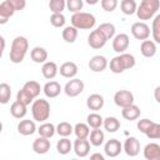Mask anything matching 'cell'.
<instances>
[{"label": "cell", "mask_w": 160, "mask_h": 160, "mask_svg": "<svg viewBox=\"0 0 160 160\" xmlns=\"http://www.w3.org/2000/svg\"><path fill=\"white\" fill-rule=\"evenodd\" d=\"M108 59L104 55H95L89 60V69L92 72H101L108 68Z\"/></svg>", "instance_id": "11"}, {"label": "cell", "mask_w": 160, "mask_h": 160, "mask_svg": "<svg viewBox=\"0 0 160 160\" xmlns=\"http://www.w3.org/2000/svg\"><path fill=\"white\" fill-rule=\"evenodd\" d=\"M30 58L36 64H45L48 61V51L41 46H35L30 51Z\"/></svg>", "instance_id": "22"}, {"label": "cell", "mask_w": 160, "mask_h": 160, "mask_svg": "<svg viewBox=\"0 0 160 160\" xmlns=\"http://www.w3.org/2000/svg\"><path fill=\"white\" fill-rule=\"evenodd\" d=\"M11 98V88L9 84L6 82H1L0 84V102L2 105L8 104L9 100Z\"/></svg>", "instance_id": "39"}, {"label": "cell", "mask_w": 160, "mask_h": 160, "mask_svg": "<svg viewBox=\"0 0 160 160\" xmlns=\"http://www.w3.org/2000/svg\"><path fill=\"white\" fill-rule=\"evenodd\" d=\"M86 124L91 129H100L104 125V119L98 112H90L88 115V118H86Z\"/></svg>", "instance_id": "31"}, {"label": "cell", "mask_w": 160, "mask_h": 160, "mask_svg": "<svg viewBox=\"0 0 160 160\" xmlns=\"http://www.w3.org/2000/svg\"><path fill=\"white\" fill-rule=\"evenodd\" d=\"M42 91H44V94H45L46 98L54 99V98H56V96L60 95V92L62 91V88H61V85H60L58 81L50 80V81H48V82L44 85Z\"/></svg>", "instance_id": "16"}, {"label": "cell", "mask_w": 160, "mask_h": 160, "mask_svg": "<svg viewBox=\"0 0 160 160\" xmlns=\"http://www.w3.org/2000/svg\"><path fill=\"white\" fill-rule=\"evenodd\" d=\"M102 126H104V129L108 132H116L120 129L121 124H120V120L118 118H115V116H108V118L104 119V125Z\"/></svg>", "instance_id": "29"}, {"label": "cell", "mask_w": 160, "mask_h": 160, "mask_svg": "<svg viewBox=\"0 0 160 160\" xmlns=\"http://www.w3.org/2000/svg\"><path fill=\"white\" fill-rule=\"evenodd\" d=\"M104 102H105V100H104L102 95H100V94H91L86 99V106L90 110H92L94 112L98 110H101L104 106Z\"/></svg>", "instance_id": "20"}, {"label": "cell", "mask_w": 160, "mask_h": 160, "mask_svg": "<svg viewBox=\"0 0 160 160\" xmlns=\"http://www.w3.org/2000/svg\"><path fill=\"white\" fill-rule=\"evenodd\" d=\"M66 8V2L64 0H50L49 9L52 14H62V10Z\"/></svg>", "instance_id": "40"}, {"label": "cell", "mask_w": 160, "mask_h": 160, "mask_svg": "<svg viewBox=\"0 0 160 160\" xmlns=\"http://www.w3.org/2000/svg\"><path fill=\"white\" fill-rule=\"evenodd\" d=\"M154 98H155V100L160 104V85L155 88V90H154Z\"/></svg>", "instance_id": "49"}, {"label": "cell", "mask_w": 160, "mask_h": 160, "mask_svg": "<svg viewBox=\"0 0 160 160\" xmlns=\"http://www.w3.org/2000/svg\"><path fill=\"white\" fill-rule=\"evenodd\" d=\"M59 72V68L56 65V62L54 61H46L45 64H42L41 66V74L46 80H52Z\"/></svg>", "instance_id": "21"}, {"label": "cell", "mask_w": 160, "mask_h": 160, "mask_svg": "<svg viewBox=\"0 0 160 160\" xmlns=\"http://www.w3.org/2000/svg\"><path fill=\"white\" fill-rule=\"evenodd\" d=\"M90 126L85 122H78L74 126V134L76 139H88L90 136Z\"/></svg>", "instance_id": "30"}, {"label": "cell", "mask_w": 160, "mask_h": 160, "mask_svg": "<svg viewBox=\"0 0 160 160\" xmlns=\"http://www.w3.org/2000/svg\"><path fill=\"white\" fill-rule=\"evenodd\" d=\"M70 21H71V25L74 28H76L78 30H89L95 26L96 18L90 12L80 11V12L72 14Z\"/></svg>", "instance_id": "4"}, {"label": "cell", "mask_w": 160, "mask_h": 160, "mask_svg": "<svg viewBox=\"0 0 160 160\" xmlns=\"http://www.w3.org/2000/svg\"><path fill=\"white\" fill-rule=\"evenodd\" d=\"M90 141L88 139H76L72 144V150L79 158H85L90 152Z\"/></svg>", "instance_id": "12"}, {"label": "cell", "mask_w": 160, "mask_h": 160, "mask_svg": "<svg viewBox=\"0 0 160 160\" xmlns=\"http://www.w3.org/2000/svg\"><path fill=\"white\" fill-rule=\"evenodd\" d=\"M29 50V41L25 36H16L10 46V61L12 64H20L25 59V55Z\"/></svg>", "instance_id": "1"}, {"label": "cell", "mask_w": 160, "mask_h": 160, "mask_svg": "<svg viewBox=\"0 0 160 160\" xmlns=\"http://www.w3.org/2000/svg\"><path fill=\"white\" fill-rule=\"evenodd\" d=\"M151 35L155 44H160V14H156V16L152 19L151 24Z\"/></svg>", "instance_id": "38"}, {"label": "cell", "mask_w": 160, "mask_h": 160, "mask_svg": "<svg viewBox=\"0 0 160 160\" xmlns=\"http://www.w3.org/2000/svg\"><path fill=\"white\" fill-rule=\"evenodd\" d=\"M38 132H39V136L41 138H46V139H50L55 135L56 132V126L51 122H42L39 128H38Z\"/></svg>", "instance_id": "27"}, {"label": "cell", "mask_w": 160, "mask_h": 160, "mask_svg": "<svg viewBox=\"0 0 160 160\" xmlns=\"http://www.w3.org/2000/svg\"><path fill=\"white\" fill-rule=\"evenodd\" d=\"M78 71H79V68L72 61H66V62L61 64L60 65V69H59L60 75L62 78H66V79H75Z\"/></svg>", "instance_id": "15"}, {"label": "cell", "mask_w": 160, "mask_h": 160, "mask_svg": "<svg viewBox=\"0 0 160 160\" xmlns=\"http://www.w3.org/2000/svg\"><path fill=\"white\" fill-rule=\"evenodd\" d=\"M160 8L159 0H142L136 10V15L140 20H150L156 16V12Z\"/></svg>", "instance_id": "3"}, {"label": "cell", "mask_w": 160, "mask_h": 160, "mask_svg": "<svg viewBox=\"0 0 160 160\" xmlns=\"http://www.w3.org/2000/svg\"><path fill=\"white\" fill-rule=\"evenodd\" d=\"M70 160H79V159H70Z\"/></svg>", "instance_id": "53"}, {"label": "cell", "mask_w": 160, "mask_h": 160, "mask_svg": "<svg viewBox=\"0 0 160 160\" xmlns=\"http://www.w3.org/2000/svg\"><path fill=\"white\" fill-rule=\"evenodd\" d=\"M56 150L60 155H68L72 150V144L68 138H61L56 142Z\"/></svg>", "instance_id": "34"}, {"label": "cell", "mask_w": 160, "mask_h": 160, "mask_svg": "<svg viewBox=\"0 0 160 160\" xmlns=\"http://www.w3.org/2000/svg\"><path fill=\"white\" fill-rule=\"evenodd\" d=\"M106 42H108V39H106V38L104 36V34H102L100 30H98V29L92 30V31L90 32L89 38H88V44H89V46L92 48V49H95V50L104 48Z\"/></svg>", "instance_id": "9"}, {"label": "cell", "mask_w": 160, "mask_h": 160, "mask_svg": "<svg viewBox=\"0 0 160 160\" xmlns=\"http://www.w3.org/2000/svg\"><path fill=\"white\" fill-rule=\"evenodd\" d=\"M109 66H110L111 72H114V74H121V72H124L126 70V66H125V62H124L121 55H118V56L112 58L110 60Z\"/></svg>", "instance_id": "28"}, {"label": "cell", "mask_w": 160, "mask_h": 160, "mask_svg": "<svg viewBox=\"0 0 160 160\" xmlns=\"http://www.w3.org/2000/svg\"><path fill=\"white\" fill-rule=\"evenodd\" d=\"M66 22V19L64 14H51L50 16V24L54 28H62Z\"/></svg>", "instance_id": "42"}, {"label": "cell", "mask_w": 160, "mask_h": 160, "mask_svg": "<svg viewBox=\"0 0 160 160\" xmlns=\"http://www.w3.org/2000/svg\"><path fill=\"white\" fill-rule=\"evenodd\" d=\"M82 6H84L82 0H68V1H66V8H68V10L71 11L72 14L80 12V10L82 9Z\"/></svg>", "instance_id": "41"}, {"label": "cell", "mask_w": 160, "mask_h": 160, "mask_svg": "<svg viewBox=\"0 0 160 160\" xmlns=\"http://www.w3.org/2000/svg\"><path fill=\"white\" fill-rule=\"evenodd\" d=\"M140 114H141V110L138 105H131V106H128V108H124L121 110V116L125 119V120H129V121H134L136 119L140 118Z\"/></svg>", "instance_id": "24"}, {"label": "cell", "mask_w": 160, "mask_h": 160, "mask_svg": "<svg viewBox=\"0 0 160 160\" xmlns=\"http://www.w3.org/2000/svg\"><path fill=\"white\" fill-rule=\"evenodd\" d=\"M10 1H11L12 6H14V9H15L16 11L24 10L25 6H26V1H25V0H10Z\"/></svg>", "instance_id": "47"}, {"label": "cell", "mask_w": 160, "mask_h": 160, "mask_svg": "<svg viewBox=\"0 0 160 160\" xmlns=\"http://www.w3.org/2000/svg\"><path fill=\"white\" fill-rule=\"evenodd\" d=\"M156 44L154 40H144L140 45V52L144 58H152L156 54Z\"/></svg>", "instance_id": "23"}, {"label": "cell", "mask_w": 160, "mask_h": 160, "mask_svg": "<svg viewBox=\"0 0 160 160\" xmlns=\"http://www.w3.org/2000/svg\"><path fill=\"white\" fill-rule=\"evenodd\" d=\"M28 106L25 105V104H22V102H20V101H18V100H15L12 104H11V106H10V114L15 118V119H22V118H25V115H26V112H28V109H26Z\"/></svg>", "instance_id": "25"}, {"label": "cell", "mask_w": 160, "mask_h": 160, "mask_svg": "<svg viewBox=\"0 0 160 160\" xmlns=\"http://www.w3.org/2000/svg\"><path fill=\"white\" fill-rule=\"evenodd\" d=\"M74 132V126L68 121H61L56 125V134H59L61 138H68Z\"/></svg>", "instance_id": "37"}, {"label": "cell", "mask_w": 160, "mask_h": 160, "mask_svg": "<svg viewBox=\"0 0 160 160\" xmlns=\"http://www.w3.org/2000/svg\"><path fill=\"white\" fill-rule=\"evenodd\" d=\"M120 9L125 15H132L138 10V4L135 0H121Z\"/></svg>", "instance_id": "35"}, {"label": "cell", "mask_w": 160, "mask_h": 160, "mask_svg": "<svg viewBox=\"0 0 160 160\" xmlns=\"http://www.w3.org/2000/svg\"><path fill=\"white\" fill-rule=\"evenodd\" d=\"M100 5L102 8V10L108 11V12H111L116 9L118 6V0H101L100 1Z\"/></svg>", "instance_id": "45"}, {"label": "cell", "mask_w": 160, "mask_h": 160, "mask_svg": "<svg viewBox=\"0 0 160 160\" xmlns=\"http://www.w3.org/2000/svg\"><path fill=\"white\" fill-rule=\"evenodd\" d=\"M86 2H88L89 5H90V4H91V5H94V4H96V2H98V0H91V1H90V0H88Z\"/></svg>", "instance_id": "51"}, {"label": "cell", "mask_w": 160, "mask_h": 160, "mask_svg": "<svg viewBox=\"0 0 160 160\" xmlns=\"http://www.w3.org/2000/svg\"><path fill=\"white\" fill-rule=\"evenodd\" d=\"M122 150L125 151V154L128 156H136L139 152H140V142L138 140V138L135 136H130L125 140L124 142V146H122Z\"/></svg>", "instance_id": "13"}, {"label": "cell", "mask_w": 160, "mask_h": 160, "mask_svg": "<svg viewBox=\"0 0 160 160\" xmlns=\"http://www.w3.org/2000/svg\"><path fill=\"white\" fill-rule=\"evenodd\" d=\"M31 115L35 121L46 122L50 118V102L45 99H36L31 104Z\"/></svg>", "instance_id": "2"}, {"label": "cell", "mask_w": 160, "mask_h": 160, "mask_svg": "<svg viewBox=\"0 0 160 160\" xmlns=\"http://www.w3.org/2000/svg\"><path fill=\"white\" fill-rule=\"evenodd\" d=\"M104 140H105V134L102 130L100 129H94L91 130L90 132V136H89V141L92 146H100L104 144Z\"/></svg>", "instance_id": "32"}, {"label": "cell", "mask_w": 160, "mask_h": 160, "mask_svg": "<svg viewBox=\"0 0 160 160\" xmlns=\"http://www.w3.org/2000/svg\"><path fill=\"white\" fill-rule=\"evenodd\" d=\"M159 125H160V124L154 122V124L151 125V128L146 131V134H145V135H146L149 139H151V140L158 139V136H159Z\"/></svg>", "instance_id": "46"}, {"label": "cell", "mask_w": 160, "mask_h": 160, "mask_svg": "<svg viewBox=\"0 0 160 160\" xmlns=\"http://www.w3.org/2000/svg\"><path fill=\"white\" fill-rule=\"evenodd\" d=\"M145 160H160V145L156 142H149L144 148Z\"/></svg>", "instance_id": "18"}, {"label": "cell", "mask_w": 160, "mask_h": 160, "mask_svg": "<svg viewBox=\"0 0 160 160\" xmlns=\"http://www.w3.org/2000/svg\"><path fill=\"white\" fill-rule=\"evenodd\" d=\"M61 36H62V39H64L65 42L72 44V42H75V40L78 38V29L74 28L72 25L65 26L64 30H62V32H61Z\"/></svg>", "instance_id": "33"}, {"label": "cell", "mask_w": 160, "mask_h": 160, "mask_svg": "<svg viewBox=\"0 0 160 160\" xmlns=\"http://www.w3.org/2000/svg\"><path fill=\"white\" fill-rule=\"evenodd\" d=\"M15 9L11 4L10 0H4L0 4V24H6L9 21V19L15 14Z\"/></svg>", "instance_id": "14"}, {"label": "cell", "mask_w": 160, "mask_h": 160, "mask_svg": "<svg viewBox=\"0 0 160 160\" xmlns=\"http://www.w3.org/2000/svg\"><path fill=\"white\" fill-rule=\"evenodd\" d=\"M35 131H38V128L35 125V120L25 119V120H21L18 124V132L20 135L29 136V135H32Z\"/></svg>", "instance_id": "17"}, {"label": "cell", "mask_w": 160, "mask_h": 160, "mask_svg": "<svg viewBox=\"0 0 160 160\" xmlns=\"http://www.w3.org/2000/svg\"><path fill=\"white\" fill-rule=\"evenodd\" d=\"M152 124H154V121H152V120H150V119H140V120L138 121L136 126H138V129H139V131H140V132L146 134V131L151 128V125H152Z\"/></svg>", "instance_id": "44"}, {"label": "cell", "mask_w": 160, "mask_h": 160, "mask_svg": "<svg viewBox=\"0 0 160 160\" xmlns=\"http://www.w3.org/2000/svg\"><path fill=\"white\" fill-rule=\"evenodd\" d=\"M114 102L116 106L124 109L134 105V95L129 90H118L114 94Z\"/></svg>", "instance_id": "6"}, {"label": "cell", "mask_w": 160, "mask_h": 160, "mask_svg": "<svg viewBox=\"0 0 160 160\" xmlns=\"http://www.w3.org/2000/svg\"><path fill=\"white\" fill-rule=\"evenodd\" d=\"M22 89H24L34 100H36V98L40 95V91H41L40 84H39L38 81H35V80H29V81H26V82L24 84Z\"/></svg>", "instance_id": "26"}, {"label": "cell", "mask_w": 160, "mask_h": 160, "mask_svg": "<svg viewBox=\"0 0 160 160\" xmlns=\"http://www.w3.org/2000/svg\"><path fill=\"white\" fill-rule=\"evenodd\" d=\"M0 41H1V54L4 52V49H5V39H4V36H0Z\"/></svg>", "instance_id": "50"}, {"label": "cell", "mask_w": 160, "mask_h": 160, "mask_svg": "<svg viewBox=\"0 0 160 160\" xmlns=\"http://www.w3.org/2000/svg\"><path fill=\"white\" fill-rule=\"evenodd\" d=\"M51 148V144H50V140L46 139V138H41L39 136L38 139L34 140L32 142V150L34 152L39 154V155H44L46 154Z\"/></svg>", "instance_id": "19"}, {"label": "cell", "mask_w": 160, "mask_h": 160, "mask_svg": "<svg viewBox=\"0 0 160 160\" xmlns=\"http://www.w3.org/2000/svg\"><path fill=\"white\" fill-rule=\"evenodd\" d=\"M122 151V145L118 139H110L104 145V152L109 158H116Z\"/></svg>", "instance_id": "10"}, {"label": "cell", "mask_w": 160, "mask_h": 160, "mask_svg": "<svg viewBox=\"0 0 160 160\" xmlns=\"http://www.w3.org/2000/svg\"><path fill=\"white\" fill-rule=\"evenodd\" d=\"M89 160H105V158L100 152H94L92 155H90V159Z\"/></svg>", "instance_id": "48"}, {"label": "cell", "mask_w": 160, "mask_h": 160, "mask_svg": "<svg viewBox=\"0 0 160 160\" xmlns=\"http://www.w3.org/2000/svg\"><path fill=\"white\" fill-rule=\"evenodd\" d=\"M98 30H100L104 36L110 40V39H114L115 38V32H116V29H115V25L111 24V22H102L98 26Z\"/></svg>", "instance_id": "36"}, {"label": "cell", "mask_w": 160, "mask_h": 160, "mask_svg": "<svg viewBox=\"0 0 160 160\" xmlns=\"http://www.w3.org/2000/svg\"><path fill=\"white\" fill-rule=\"evenodd\" d=\"M150 32L151 30L149 25L144 21H136L131 25V34L136 40H141V41L148 40L150 36Z\"/></svg>", "instance_id": "7"}, {"label": "cell", "mask_w": 160, "mask_h": 160, "mask_svg": "<svg viewBox=\"0 0 160 160\" xmlns=\"http://www.w3.org/2000/svg\"><path fill=\"white\" fill-rule=\"evenodd\" d=\"M16 100L20 101V102H22V104H25L26 106L34 102V99H32V98H31V96H30L22 88L18 91V94H16Z\"/></svg>", "instance_id": "43"}, {"label": "cell", "mask_w": 160, "mask_h": 160, "mask_svg": "<svg viewBox=\"0 0 160 160\" xmlns=\"http://www.w3.org/2000/svg\"><path fill=\"white\" fill-rule=\"evenodd\" d=\"M158 139H160V125H159V136H158Z\"/></svg>", "instance_id": "52"}, {"label": "cell", "mask_w": 160, "mask_h": 160, "mask_svg": "<svg viewBox=\"0 0 160 160\" xmlns=\"http://www.w3.org/2000/svg\"><path fill=\"white\" fill-rule=\"evenodd\" d=\"M84 88H85L84 81L80 80V79H78V78H75V79H70V80L65 84V86H64V92H65L66 96H69V98H75V96L80 95V94L84 91Z\"/></svg>", "instance_id": "5"}, {"label": "cell", "mask_w": 160, "mask_h": 160, "mask_svg": "<svg viewBox=\"0 0 160 160\" xmlns=\"http://www.w3.org/2000/svg\"><path fill=\"white\" fill-rule=\"evenodd\" d=\"M129 44H130L129 35L125 34V32H120V34L115 35V38L112 39V50L115 52H118L119 55L124 54L128 50Z\"/></svg>", "instance_id": "8"}]
</instances>
